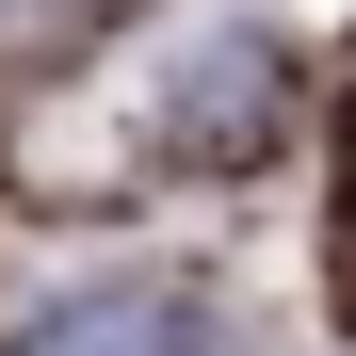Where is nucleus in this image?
<instances>
[{"instance_id":"f03ea898","label":"nucleus","mask_w":356,"mask_h":356,"mask_svg":"<svg viewBox=\"0 0 356 356\" xmlns=\"http://www.w3.org/2000/svg\"><path fill=\"white\" fill-rule=\"evenodd\" d=\"M259 113H275V33H243V17H227L195 65L146 97V130H162V146H195V162H227V146L259 130Z\"/></svg>"},{"instance_id":"f257e3e1","label":"nucleus","mask_w":356,"mask_h":356,"mask_svg":"<svg viewBox=\"0 0 356 356\" xmlns=\"http://www.w3.org/2000/svg\"><path fill=\"white\" fill-rule=\"evenodd\" d=\"M0 356H211V291H178V275H97V291H49Z\"/></svg>"}]
</instances>
